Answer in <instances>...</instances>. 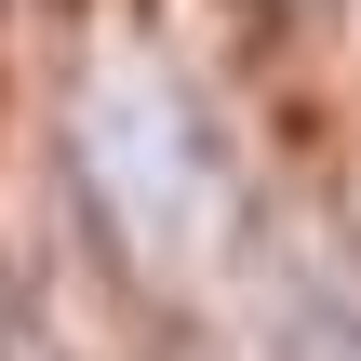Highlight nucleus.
<instances>
[{
	"mask_svg": "<svg viewBox=\"0 0 361 361\" xmlns=\"http://www.w3.org/2000/svg\"><path fill=\"white\" fill-rule=\"evenodd\" d=\"M94 161H107V188H121L134 214L214 201V147H201V121L174 107L161 67H107V80H94Z\"/></svg>",
	"mask_w": 361,
	"mask_h": 361,
	"instance_id": "nucleus-1",
	"label": "nucleus"
}]
</instances>
